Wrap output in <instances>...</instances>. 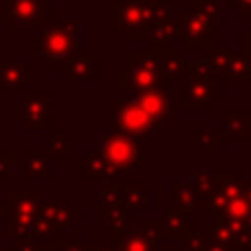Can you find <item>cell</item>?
I'll return each instance as SVG.
<instances>
[{
	"label": "cell",
	"instance_id": "obj_1",
	"mask_svg": "<svg viewBox=\"0 0 251 251\" xmlns=\"http://www.w3.org/2000/svg\"><path fill=\"white\" fill-rule=\"evenodd\" d=\"M194 187L214 218L212 238L240 251L251 245V183L240 172H196Z\"/></svg>",
	"mask_w": 251,
	"mask_h": 251
},
{
	"label": "cell",
	"instance_id": "obj_2",
	"mask_svg": "<svg viewBox=\"0 0 251 251\" xmlns=\"http://www.w3.org/2000/svg\"><path fill=\"white\" fill-rule=\"evenodd\" d=\"M113 29L122 40H150L159 25L172 20L170 2L154 0H115L113 2Z\"/></svg>",
	"mask_w": 251,
	"mask_h": 251
},
{
	"label": "cell",
	"instance_id": "obj_3",
	"mask_svg": "<svg viewBox=\"0 0 251 251\" xmlns=\"http://www.w3.org/2000/svg\"><path fill=\"white\" fill-rule=\"evenodd\" d=\"M31 49L38 51L60 73L82 51V44H79V25L75 20L47 22L40 29V38H35L31 42Z\"/></svg>",
	"mask_w": 251,
	"mask_h": 251
},
{
	"label": "cell",
	"instance_id": "obj_4",
	"mask_svg": "<svg viewBox=\"0 0 251 251\" xmlns=\"http://www.w3.org/2000/svg\"><path fill=\"white\" fill-rule=\"evenodd\" d=\"M221 2L218 0H201L192 2L190 9H183L178 22V38H183V49L201 51L209 42V35L223 26Z\"/></svg>",
	"mask_w": 251,
	"mask_h": 251
},
{
	"label": "cell",
	"instance_id": "obj_5",
	"mask_svg": "<svg viewBox=\"0 0 251 251\" xmlns=\"http://www.w3.org/2000/svg\"><path fill=\"white\" fill-rule=\"evenodd\" d=\"M181 84L183 110H212L214 101L223 97V79L203 60L187 62L185 73L181 75Z\"/></svg>",
	"mask_w": 251,
	"mask_h": 251
},
{
	"label": "cell",
	"instance_id": "obj_6",
	"mask_svg": "<svg viewBox=\"0 0 251 251\" xmlns=\"http://www.w3.org/2000/svg\"><path fill=\"white\" fill-rule=\"evenodd\" d=\"M163 82H168V77L163 75L161 53L132 51L128 60L122 62V91L130 93L132 97L152 91Z\"/></svg>",
	"mask_w": 251,
	"mask_h": 251
},
{
	"label": "cell",
	"instance_id": "obj_7",
	"mask_svg": "<svg viewBox=\"0 0 251 251\" xmlns=\"http://www.w3.org/2000/svg\"><path fill=\"white\" fill-rule=\"evenodd\" d=\"M79 218H82V212L73 209L69 201H42L29 240L53 245L55 240H60L62 227H71Z\"/></svg>",
	"mask_w": 251,
	"mask_h": 251
},
{
	"label": "cell",
	"instance_id": "obj_8",
	"mask_svg": "<svg viewBox=\"0 0 251 251\" xmlns=\"http://www.w3.org/2000/svg\"><path fill=\"white\" fill-rule=\"evenodd\" d=\"M0 16L13 31H40L47 22H51V2L49 0H0Z\"/></svg>",
	"mask_w": 251,
	"mask_h": 251
},
{
	"label": "cell",
	"instance_id": "obj_9",
	"mask_svg": "<svg viewBox=\"0 0 251 251\" xmlns=\"http://www.w3.org/2000/svg\"><path fill=\"white\" fill-rule=\"evenodd\" d=\"M141 141H137L134 137L119 130H110V132L101 134L100 143V154L108 161L113 168H117L119 172H130V170L139 168L141 161Z\"/></svg>",
	"mask_w": 251,
	"mask_h": 251
},
{
	"label": "cell",
	"instance_id": "obj_10",
	"mask_svg": "<svg viewBox=\"0 0 251 251\" xmlns=\"http://www.w3.org/2000/svg\"><path fill=\"white\" fill-rule=\"evenodd\" d=\"M40 203H42L40 192H11V196H9V207H11L9 227H11L13 240L31 238V229H33V223L38 218Z\"/></svg>",
	"mask_w": 251,
	"mask_h": 251
},
{
	"label": "cell",
	"instance_id": "obj_11",
	"mask_svg": "<svg viewBox=\"0 0 251 251\" xmlns=\"http://www.w3.org/2000/svg\"><path fill=\"white\" fill-rule=\"evenodd\" d=\"M110 117H113L115 130L130 134L137 141H150L152 132H154V126H152L150 117L134 100L132 101L115 100L110 104Z\"/></svg>",
	"mask_w": 251,
	"mask_h": 251
},
{
	"label": "cell",
	"instance_id": "obj_12",
	"mask_svg": "<svg viewBox=\"0 0 251 251\" xmlns=\"http://www.w3.org/2000/svg\"><path fill=\"white\" fill-rule=\"evenodd\" d=\"M20 128L25 132L51 130V93L31 88L20 93Z\"/></svg>",
	"mask_w": 251,
	"mask_h": 251
},
{
	"label": "cell",
	"instance_id": "obj_13",
	"mask_svg": "<svg viewBox=\"0 0 251 251\" xmlns=\"http://www.w3.org/2000/svg\"><path fill=\"white\" fill-rule=\"evenodd\" d=\"M170 86H172V82L168 79V82H163L161 86L132 97V100L146 110V115L150 117L154 130H161L165 126V122L170 119V100H172V91H170Z\"/></svg>",
	"mask_w": 251,
	"mask_h": 251
},
{
	"label": "cell",
	"instance_id": "obj_14",
	"mask_svg": "<svg viewBox=\"0 0 251 251\" xmlns=\"http://www.w3.org/2000/svg\"><path fill=\"white\" fill-rule=\"evenodd\" d=\"M159 223H143L139 231L122 234L117 240H113V251H159Z\"/></svg>",
	"mask_w": 251,
	"mask_h": 251
},
{
	"label": "cell",
	"instance_id": "obj_15",
	"mask_svg": "<svg viewBox=\"0 0 251 251\" xmlns=\"http://www.w3.org/2000/svg\"><path fill=\"white\" fill-rule=\"evenodd\" d=\"M64 82H88V79H101V62L93 57L91 51H79L64 69L60 71Z\"/></svg>",
	"mask_w": 251,
	"mask_h": 251
},
{
	"label": "cell",
	"instance_id": "obj_16",
	"mask_svg": "<svg viewBox=\"0 0 251 251\" xmlns=\"http://www.w3.org/2000/svg\"><path fill=\"white\" fill-rule=\"evenodd\" d=\"M31 62L29 60H0V91H29Z\"/></svg>",
	"mask_w": 251,
	"mask_h": 251
},
{
	"label": "cell",
	"instance_id": "obj_17",
	"mask_svg": "<svg viewBox=\"0 0 251 251\" xmlns=\"http://www.w3.org/2000/svg\"><path fill=\"white\" fill-rule=\"evenodd\" d=\"M192 234V218L181 209H165L159 221V238L163 240H185Z\"/></svg>",
	"mask_w": 251,
	"mask_h": 251
},
{
	"label": "cell",
	"instance_id": "obj_18",
	"mask_svg": "<svg viewBox=\"0 0 251 251\" xmlns=\"http://www.w3.org/2000/svg\"><path fill=\"white\" fill-rule=\"evenodd\" d=\"M82 178L84 181H101V183L119 181V170L113 168L101 154H97L93 150H84L82 152Z\"/></svg>",
	"mask_w": 251,
	"mask_h": 251
},
{
	"label": "cell",
	"instance_id": "obj_19",
	"mask_svg": "<svg viewBox=\"0 0 251 251\" xmlns=\"http://www.w3.org/2000/svg\"><path fill=\"white\" fill-rule=\"evenodd\" d=\"M223 117V137L247 141L251 139V113L249 110H225Z\"/></svg>",
	"mask_w": 251,
	"mask_h": 251
},
{
	"label": "cell",
	"instance_id": "obj_20",
	"mask_svg": "<svg viewBox=\"0 0 251 251\" xmlns=\"http://www.w3.org/2000/svg\"><path fill=\"white\" fill-rule=\"evenodd\" d=\"M122 205L128 212H139V209L152 207V194L143 190L139 181H122Z\"/></svg>",
	"mask_w": 251,
	"mask_h": 251
},
{
	"label": "cell",
	"instance_id": "obj_21",
	"mask_svg": "<svg viewBox=\"0 0 251 251\" xmlns=\"http://www.w3.org/2000/svg\"><path fill=\"white\" fill-rule=\"evenodd\" d=\"M172 207L181 209V212H196V209H203V203H201V196L196 192L194 185H185L181 181L172 183Z\"/></svg>",
	"mask_w": 251,
	"mask_h": 251
},
{
	"label": "cell",
	"instance_id": "obj_22",
	"mask_svg": "<svg viewBox=\"0 0 251 251\" xmlns=\"http://www.w3.org/2000/svg\"><path fill=\"white\" fill-rule=\"evenodd\" d=\"M22 181H31V178H42V181H51V170H49V161L42 154H35L31 150H22Z\"/></svg>",
	"mask_w": 251,
	"mask_h": 251
},
{
	"label": "cell",
	"instance_id": "obj_23",
	"mask_svg": "<svg viewBox=\"0 0 251 251\" xmlns=\"http://www.w3.org/2000/svg\"><path fill=\"white\" fill-rule=\"evenodd\" d=\"M71 132L64 130V132H53L51 139L42 141V152L40 154L47 161H69L71 159Z\"/></svg>",
	"mask_w": 251,
	"mask_h": 251
},
{
	"label": "cell",
	"instance_id": "obj_24",
	"mask_svg": "<svg viewBox=\"0 0 251 251\" xmlns=\"http://www.w3.org/2000/svg\"><path fill=\"white\" fill-rule=\"evenodd\" d=\"M128 223H130L128 209L119 207V205H115V207H101V227L113 234V240H117L124 234Z\"/></svg>",
	"mask_w": 251,
	"mask_h": 251
},
{
	"label": "cell",
	"instance_id": "obj_25",
	"mask_svg": "<svg viewBox=\"0 0 251 251\" xmlns=\"http://www.w3.org/2000/svg\"><path fill=\"white\" fill-rule=\"evenodd\" d=\"M223 79H251V60L243 49L229 51V60H227Z\"/></svg>",
	"mask_w": 251,
	"mask_h": 251
},
{
	"label": "cell",
	"instance_id": "obj_26",
	"mask_svg": "<svg viewBox=\"0 0 251 251\" xmlns=\"http://www.w3.org/2000/svg\"><path fill=\"white\" fill-rule=\"evenodd\" d=\"M223 132L214 130V132H201L194 130L192 132V150H201V148H209V150H221L223 148Z\"/></svg>",
	"mask_w": 251,
	"mask_h": 251
},
{
	"label": "cell",
	"instance_id": "obj_27",
	"mask_svg": "<svg viewBox=\"0 0 251 251\" xmlns=\"http://www.w3.org/2000/svg\"><path fill=\"white\" fill-rule=\"evenodd\" d=\"M53 251H104L106 245L101 243H86V240H77V234H73V240H55L51 245Z\"/></svg>",
	"mask_w": 251,
	"mask_h": 251
},
{
	"label": "cell",
	"instance_id": "obj_28",
	"mask_svg": "<svg viewBox=\"0 0 251 251\" xmlns=\"http://www.w3.org/2000/svg\"><path fill=\"white\" fill-rule=\"evenodd\" d=\"M209 240H212V234H209V231H205V234H190L185 238L187 251H205Z\"/></svg>",
	"mask_w": 251,
	"mask_h": 251
},
{
	"label": "cell",
	"instance_id": "obj_29",
	"mask_svg": "<svg viewBox=\"0 0 251 251\" xmlns=\"http://www.w3.org/2000/svg\"><path fill=\"white\" fill-rule=\"evenodd\" d=\"M11 251H53V247L44 243H35V240H13Z\"/></svg>",
	"mask_w": 251,
	"mask_h": 251
},
{
	"label": "cell",
	"instance_id": "obj_30",
	"mask_svg": "<svg viewBox=\"0 0 251 251\" xmlns=\"http://www.w3.org/2000/svg\"><path fill=\"white\" fill-rule=\"evenodd\" d=\"M11 178V152L0 150V181Z\"/></svg>",
	"mask_w": 251,
	"mask_h": 251
},
{
	"label": "cell",
	"instance_id": "obj_31",
	"mask_svg": "<svg viewBox=\"0 0 251 251\" xmlns=\"http://www.w3.org/2000/svg\"><path fill=\"white\" fill-rule=\"evenodd\" d=\"M234 9L240 11L245 20H251V0H234Z\"/></svg>",
	"mask_w": 251,
	"mask_h": 251
},
{
	"label": "cell",
	"instance_id": "obj_32",
	"mask_svg": "<svg viewBox=\"0 0 251 251\" xmlns=\"http://www.w3.org/2000/svg\"><path fill=\"white\" fill-rule=\"evenodd\" d=\"M205 251H240L238 247H229V245H223V243H218V240H209L207 243V247H205Z\"/></svg>",
	"mask_w": 251,
	"mask_h": 251
},
{
	"label": "cell",
	"instance_id": "obj_33",
	"mask_svg": "<svg viewBox=\"0 0 251 251\" xmlns=\"http://www.w3.org/2000/svg\"><path fill=\"white\" fill-rule=\"evenodd\" d=\"M11 216V207H9V201H0V225L9 221Z\"/></svg>",
	"mask_w": 251,
	"mask_h": 251
},
{
	"label": "cell",
	"instance_id": "obj_34",
	"mask_svg": "<svg viewBox=\"0 0 251 251\" xmlns=\"http://www.w3.org/2000/svg\"><path fill=\"white\" fill-rule=\"evenodd\" d=\"M243 51L247 53V57L251 60V29L243 31Z\"/></svg>",
	"mask_w": 251,
	"mask_h": 251
},
{
	"label": "cell",
	"instance_id": "obj_35",
	"mask_svg": "<svg viewBox=\"0 0 251 251\" xmlns=\"http://www.w3.org/2000/svg\"><path fill=\"white\" fill-rule=\"evenodd\" d=\"M154 2H170V0H154Z\"/></svg>",
	"mask_w": 251,
	"mask_h": 251
},
{
	"label": "cell",
	"instance_id": "obj_36",
	"mask_svg": "<svg viewBox=\"0 0 251 251\" xmlns=\"http://www.w3.org/2000/svg\"><path fill=\"white\" fill-rule=\"evenodd\" d=\"M0 53H2V44H0Z\"/></svg>",
	"mask_w": 251,
	"mask_h": 251
}]
</instances>
